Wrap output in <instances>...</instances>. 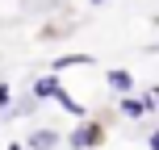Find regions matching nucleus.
I'll use <instances>...</instances> for the list:
<instances>
[{"label": "nucleus", "mask_w": 159, "mask_h": 150, "mask_svg": "<svg viewBox=\"0 0 159 150\" xmlns=\"http://www.w3.org/2000/svg\"><path fill=\"white\" fill-rule=\"evenodd\" d=\"M8 150H30V146H25V142H13V146H8Z\"/></svg>", "instance_id": "nucleus-12"}, {"label": "nucleus", "mask_w": 159, "mask_h": 150, "mask_svg": "<svg viewBox=\"0 0 159 150\" xmlns=\"http://www.w3.org/2000/svg\"><path fill=\"white\" fill-rule=\"evenodd\" d=\"M147 146H151V150H159V129H151V138H147Z\"/></svg>", "instance_id": "nucleus-11"}, {"label": "nucleus", "mask_w": 159, "mask_h": 150, "mask_svg": "<svg viewBox=\"0 0 159 150\" xmlns=\"http://www.w3.org/2000/svg\"><path fill=\"white\" fill-rule=\"evenodd\" d=\"M96 63V58L92 54H59V58H50V71H71V67H92Z\"/></svg>", "instance_id": "nucleus-6"}, {"label": "nucleus", "mask_w": 159, "mask_h": 150, "mask_svg": "<svg viewBox=\"0 0 159 150\" xmlns=\"http://www.w3.org/2000/svg\"><path fill=\"white\" fill-rule=\"evenodd\" d=\"M38 96L34 92H25V96H17V100H8V109H4V117H34V113H38Z\"/></svg>", "instance_id": "nucleus-4"}, {"label": "nucleus", "mask_w": 159, "mask_h": 150, "mask_svg": "<svg viewBox=\"0 0 159 150\" xmlns=\"http://www.w3.org/2000/svg\"><path fill=\"white\" fill-rule=\"evenodd\" d=\"M55 104H59V109H63V113H71V117H75V121H80V117H88V109H84V104H80V100H75V96H71V92H67V88H63V84H59V92H55Z\"/></svg>", "instance_id": "nucleus-7"}, {"label": "nucleus", "mask_w": 159, "mask_h": 150, "mask_svg": "<svg viewBox=\"0 0 159 150\" xmlns=\"http://www.w3.org/2000/svg\"><path fill=\"white\" fill-rule=\"evenodd\" d=\"M105 84H109V92H134V75L126 71V67H109V71H105Z\"/></svg>", "instance_id": "nucleus-5"}, {"label": "nucleus", "mask_w": 159, "mask_h": 150, "mask_svg": "<svg viewBox=\"0 0 159 150\" xmlns=\"http://www.w3.org/2000/svg\"><path fill=\"white\" fill-rule=\"evenodd\" d=\"M88 4H92V8H101V4H109V0H88Z\"/></svg>", "instance_id": "nucleus-13"}, {"label": "nucleus", "mask_w": 159, "mask_h": 150, "mask_svg": "<svg viewBox=\"0 0 159 150\" xmlns=\"http://www.w3.org/2000/svg\"><path fill=\"white\" fill-rule=\"evenodd\" d=\"M143 100H147V109H159V84H151V88H147V96H143Z\"/></svg>", "instance_id": "nucleus-9"}, {"label": "nucleus", "mask_w": 159, "mask_h": 150, "mask_svg": "<svg viewBox=\"0 0 159 150\" xmlns=\"http://www.w3.org/2000/svg\"><path fill=\"white\" fill-rule=\"evenodd\" d=\"M117 113H121L126 121H143L151 109H147V100H143V96H130V92H121V100H117Z\"/></svg>", "instance_id": "nucleus-3"}, {"label": "nucleus", "mask_w": 159, "mask_h": 150, "mask_svg": "<svg viewBox=\"0 0 159 150\" xmlns=\"http://www.w3.org/2000/svg\"><path fill=\"white\" fill-rule=\"evenodd\" d=\"M30 92L38 96V100H55V92H59V79H55V71H50V75H38V79L30 84Z\"/></svg>", "instance_id": "nucleus-8"}, {"label": "nucleus", "mask_w": 159, "mask_h": 150, "mask_svg": "<svg viewBox=\"0 0 159 150\" xmlns=\"http://www.w3.org/2000/svg\"><path fill=\"white\" fill-rule=\"evenodd\" d=\"M63 142L71 146V150H96V146L105 142V121H96V117H80L75 129L63 138Z\"/></svg>", "instance_id": "nucleus-1"}, {"label": "nucleus", "mask_w": 159, "mask_h": 150, "mask_svg": "<svg viewBox=\"0 0 159 150\" xmlns=\"http://www.w3.org/2000/svg\"><path fill=\"white\" fill-rule=\"evenodd\" d=\"M25 146L30 150H55V146H63V134L50 129V125H42V129H34V134L25 138Z\"/></svg>", "instance_id": "nucleus-2"}, {"label": "nucleus", "mask_w": 159, "mask_h": 150, "mask_svg": "<svg viewBox=\"0 0 159 150\" xmlns=\"http://www.w3.org/2000/svg\"><path fill=\"white\" fill-rule=\"evenodd\" d=\"M8 100H13V88H8L4 79H0V109H8Z\"/></svg>", "instance_id": "nucleus-10"}]
</instances>
